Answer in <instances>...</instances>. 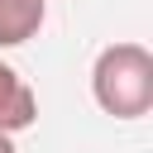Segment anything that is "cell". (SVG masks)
Instances as JSON below:
<instances>
[{
  "mask_svg": "<svg viewBox=\"0 0 153 153\" xmlns=\"http://www.w3.org/2000/svg\"><path fill=\"white\" fill-rule=\"evenodd\" d=\"M91 96L115 120H143L153 110V53L143 43H110L91 62Z\"/></svg>",
  "mask_w": 153,
  "mask_h": 153,
  "instance_id": "cell-1",
  "label": "cell"
},
{
  "mask_svg": "<svg viewBox=\"0 0 153 153\" xmlns=\"http://www.w3.org/2000/svg\"><path fill=\"white\" fill-rule=\"evenodd\" d=\"M33 124H38V96H33V86L10 62H0V134H24Z\"/></svg>",
  "mask_w": 153,
  "mask_h": 153,
  "instance_id": "cell-2",
  "label": "cell"
},
{
  "mask_svg": "<svg viewBox=\"0 0 153 153\" xmlns=\"http://www.w3.org/2000/svg\"><path fill=\"white\" fill-rule=\"evenodd\" d=\"M48 19V0H0V48H19L38 38Z\"/></svg>",
  "mask_w": 153,
  "mask_h": 153,
  "instance_id": "cell-3",
  "label": "cell"
},
{
  "mask_svg": "<svg viewBox=\"0 0 153 153\" xmlns=\"http://www.w3.org/2000/svg\"><path fill=\"white\" fill-rule=\"evenodd\" d=\"M0 153H19L14 148V134H0Z\"/></svg>",
  "mask_w": 153,
  "mask_h": 153,
  "instance_id": "cell-4",
  "label": "cell"
}]
</instances>
